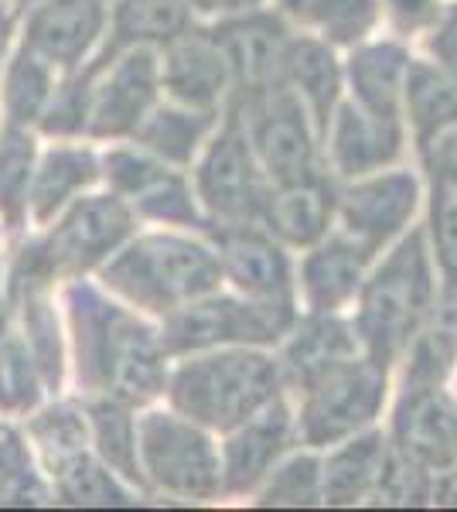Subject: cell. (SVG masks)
Returning <instances> with one entry per match:
<instances>
[{"label": "cell", "instance_id": "obj_1", "mask_svg": "<svg viewBox=\"0 0 457 512\" xmlns=\"http://www.w3.org/2000/svg\"><path fill=\"white\" fill-rule=\"evenodd\" d=\"M434 308V274L423 233H410L382 260L369 280H362L359 297V335L365 355L382 369L393 366L423 328Z\"/></svg>", "mask_w": 457, "mask_h": 512}, {"label": "cell", "instance_id": "obj_2", "mask_svg": "<svg viewBox=\"0 0 457 512\" xmlns=\"http://www.w3.org/2000/svg\"><path fill=\"white\" fill-rule=\"evenodd\" d=\"M219 280V253L171 233L137 239L103 267V284L110 291L154 315H171L181 304L215 294Z\"/></svg>", "mask_w": 457, "mask_h": 512}, {"label": "cell", "instance_id": "obj_3", "mask_svg": "<svg viewBox=\"0 0 457 512\" xmlns=\"http://www.w3.org/2000/svg\"><path fill=\"white\" fill-rule=\"evenodd\" d=\"M280 362L253 349H226L178 366L171 403L178 414L212 431H232L280 396Z\"/></svg>", "mask_w": 457, "mask_h": 512}, {"label": "cell", "instance_id": "obj_4", "mask_svg": "<svg viewBox=\"0 0 457 512\" xmlns=\"http://www.w3.org/2000/svg\"><path fill=\"white\" fill-rule=\"evenodd\" d=\"M236 117L243 120L249 147L270 185H297V181L321 175L314 120L301 96L284 79L260 93L239 96Z\"/></svg>", "mask_w": 457, "mask_h": 512}, {"label": "cell", "instance_id": "obj_5", "mask_svg": "<svg viewBox=\"0 0 457 512\" xmlns=\"http://www.w3.org/2000/svg\"><path fill=\"white\" fill-rule=\"evenodd\" d=\"M164 352L185 355L205 352L215 345H267L277 342L294 325L290 301H260V297H198L171 315H164Z\"/></svg>", "mask_w": 457, "mask_h": 512}, {"label": "cell", "instance_id": "obj_6", "mask_svg": "<svg viewBox=\"0 0 457 512\" xmlns=\"http://www.w3.org/2000/svg\"><path fill=\"white\" fill-rule=\"evenodd\" d=\"M140 472L178 499H212L222 489L219 454L209 434L185 414H147L137 424Z\"/></svg>", "mask_w": 457, "mask_h": 512}, {"label": "cell", "instance_id": "obj_7", "mask_svg": "<svg viewBox=\"0 0 457 512\" xmlns=\"http://www.w3.org/2000/svg\"><path fill=\"white\" fill-rule=\"evenodd\" d=\"M301 437L307 444H342L372 424L386 400V369L372 359H348L304 390Z\"/></svg>", "mask_w": 457, "mask_h": 512}, {"label": "cell", "instance_id": "obj_8", "mask_svg": "<svg viewBox=\"0 0 457 512\" xmlns=\"http://www.w3.org/2000/svg\"><path fill=\"white\" fill-rule=\"evenodd\" d=\"M198 198L222 226H243V222L263 219L270 178L263 175L239 117H229L226 130L212 140L198 164Z\"/></svg>", "mask_w": 457, "mask_h": 512}, {"label": "cell", "instance_id": "obj_9", "mask_svg": "<svg viewBox=\"0 0 457 512\" xmlns=\"http://www.w3.org/2000/svg\"><path fill=\"white\" fill-rule=\"evenodd\" d=\"M134 229V212L120 195H89L76 198L62 216L55 219L52 233L41 236V253L55 280H76L86 270L110 260Z\"/></svg>", "mask_w": 457, "mask_h": 512}, {"label": "cell", "instance_id": "obj_10", "mask_svg": "<svg viewBox=\"0 0 457 512\" xmlns=\"http://www.w3.org/2000/svg\"><path fill=\"white\" fill-rule=\"evenodd\" d=\"M161 89V62L147 45L103 52L89 86V134L130 137L154 110Z\"/></svg>", "mask_w": 457, "mask_h": 512}, {"label": "cell", "instance_id": "obj_11", "mask_svg": "<svg viewBox=\"0 0 457 512\" xmlns=\"http://www.w3.org/2000/svg\"><path fill=\"white\" fill-rule=\"evenodd\" d=\"M106 21V0H41L24 14L21 45L55 69L72 72L93 52Z\"/></svg>", "mask_w": 457, "mask_h": 512}, {"label": "cell", "instance_id": "obj_12", "mask_svg": "<svg viewBox=\"0 0 457 512\" xmlns=\"http://www.w3.org/2000/svg\"><path fill=\"white\" fill-rule=\"evenodd\" d=\"M396 451L427 472L457 468V407L437 383H406L393 420Z\"/></svg>", "mask_w": 457, "mask_h": 512}, {"label": "cell", "instance_id": "obj_13", "mask_svg": "<svg viewBox=\"0 0 457 512\" xmlns=\"http://www.w3.org/2000/svg\"><path fill=\"white\" fill-rule=\"evenodd\" d=\"M417 198L420 185L410 171H389L342 192L335 198V209L345 222V233L376 253L413 219Z\"/></svg>", "mask_w": 457, "mask_h": 512}, {"label": "cell", "instance_id": "obj_14", "mask_svg": "<svg viewBox=\"0 0 457 512\" xmlns=\"http://www.w3.org/2000/svg\"><path fill=\"white\" fill-rule=\"evenodd\" d=\"M212 38L226 52L239 96L260 93V89L280 82L290 35L277 14H267L260 7L246 14H232L212 31Z\"/></svg>", "mask_w": 457, "mask_h": 512}, {"label": "cell", "instance_id": "obj_15", "mask_svg": "<svg viewBox=\"0 0 457 512\" xmlns=\"http://www.w3.org/2000/svg\"><path fill=\"white\" fill-rule=\"evenodd\" d=\"M161 86L168 89L178 106L215 113L219 99L236 82H232L226 52L212 38V31H185L181 38L168 41V52L161 62Z\"/></svg>", "mask_w": 457, "mask_h": 512}, {"label": "cell", "instance_id": "obj_16", "mask_svg": "<svg viewBox=\"0 0 457 512\" xmlns=\"http://www.w3.org/2000/svg\"><path fill=\"white\" fill-rule=\"evenodd\" d=\"M164 342L144 321L120 308L103 359V393L127 403H144L164 390Z\"/></svg>", "mask_w": 457, "mask_h": 512}, {"label": "cell", "instance_id": "obj_17", "mask_svg": "<svg viewBox=\"0 0 457 512\" xmlns=\"http://www.w3.org/2000/svg\"><path fill=\"white\" fill-rule=\"evenodd\" d=\"M215 243H219L222 277H229L246 297L290 301V263L273 243V233H263L256 222L219 226Z\"/></svg>", "mask_w": 457, "mask_h": 512}, {"label": "cell", "instance_id": "obj_18", "mask_svg": "<svg viewBox=\"0 0 457 512\" xmlns=\"http://www.w3.org/2000/svg\"><path fill=\"white\" fill-rule=\"evenodd\" d=\"M328 123L331 164L345 178L376 175L403 154L400 117H379L359 103H345L331 113Z\"/></svg>", "mask_w": 457, "mask_h": 512}, {"label": "cell", "instance_id": "obj_19", "mask_svg": "<svg viewBox=\"0 0 457 512\" xmlns=\"http://www.w3.org/2000/svg\"><path fill=\"white\" fill-rule=\"evenodd\" d=\"M290 427L294 417L280 400L267 403L263 410H256L253 417L236 424L229 431L226 454H222V489L226 492H249L267 478V472L277 465V458L284 454L290 441Z\"/></svg>", "mask_w": 457, "mask_h": 512}, {"label": "cell", "instance_id": "obj_20", "mask_svg": "<svg viewBox=\"0 0 457 512\" xmlns=\"http://www.w3.org/2000/svg\"><path fill=\"white\" fill-rule=\"evenodd\" d=\"M96 178H99V161L93 151L76 144H52L35 161V175H31V188H28V222L31 226H48Z\"/></svg>", "mask_w": 457, "mask_h": 512}, {"label": "cell", "instance_id": "obj_21", "mask_svg": "<svg viewBox=\"0 0 457 512\" xmlns=\"http://www.w3.org/2000/svg\"><path fill=\"white\" fill-rule=\"evenodd\" d=\"M369 250L355 243L352 236H335L321 243L314 253H307L301 267V287L304 297L318 315H331L342 304L352 301L362 291L365 263H369Z\"/></svg>", "mask_w": 457, "mask_h": 512}, {"label": "cell", "instance_id": "obj_22", "mask_svg": "<svg viewBox=\"0 0 457 512\" xmlns=\"http://www.w3.org/2000/svg\"><path fill=\"white\" fill-rule=\"evenodd\" d=\"M355 342H359V335L345 321L314 311V318H307L290 335L284 359H280V376H284V383L311 390L321 376H328L342 362L355 359Z\"/></svg>", "mask_w": 457, "mask_h": 512}, {"label": "cell", "instance_id": "obj_23", "mask_svg": "<svg viewBox=\"0 0 457 512\" xmlns=\"http://www.w3.org/2000/svg\"><path fill=\"white\" fill-rule=\"evenodd\" d=\"M430 236L457 308V127L430 144Z\"/></svg>", "mask_w": 457, "mask_h": 512}, {"label": "cell", "instance_id": "obj_24", "mask_svg": "<svg viewBox=\"0 0 457 512\" xmlns=\"http://www.w3.org/2000/svg\"><path fill=\"white\" fill-rule=\"evenodd\" d=\"M65 311H69L72 355H76L79 383L86 390H103V359L120 308L113 301H106L93 284L76 280L65 291Z\"/></svg>", "mask_w": 457, "mask_h": 512}, {"label": "cell", "instance_id": "obj_25", "mask_svg": "<svg viewBox=\"0 0 457 512\" xmlns=\"http://www.w3.org/2000/svg\"><path fill=\"white\" fill-rule=\"evenodd\" d=\"M331 216H335V195L318 175L297 185H277L260 222H267V233L290 246H314L328 233Z\"/></svg>", "mask_w": 457, "mask_h": 512}, {"label": "cell", "instance_id": "obj_26", "mask_svg": "<svg viewBox=\"0 0 457 512\" xmlns=\"http://www.w3.org/2000/svg\"><path fill=\"white\" fill-rule=\"evenodd\" d=\"M280 79L301 96V103L307 106V113H311L314 127L328 130L338 93H342V69H338L335 55H331L328 41L290 38Z\"/></svg>", "mask_w": 457, "mask_h": 512}, {"label": "cell", "instance_id": "obj_27", "mask_svg": "<svg viewBox=\"0 0 457 512\" xmlns=\"http://www.w3.org/2000/svg\"><path fill=\"white\" fill-rule=\"evenodd\" d=\"M406 76H410V55L393 41L365 45L348 59V82H352L355 103L379 117H400Z\"/></svg>", "mask_w": 457, "mask_h": 512}, {"label": "cell", "instance_id": "obj_28", "mask_svg": "<svg viewBox=\"0 0 457 512\" xmlns=\"http://www.w3.org/2000/svg\"><path fill=\"white\" fill-rule=\"evenodd\" d=\"M389 448L379 434L348 437V441L321 465V502L328 506H355L376 495Z\"/></svg>", "mask_w": 457, "mask_h": 512}, {"label": "cell", "instance_id": "obj_29", "mask_svg": "<svg viewBox=\"0 0 457 512\" xmlns=\"http://www.w3.org/2000/svg\"><path fill=\"white\" fill-rule=\"evenodd\" d=\"M55 72L58 69L52 62H45L24 45L4 55V62H0V117H4V127H38L41 113H45L58 86Z\"/></svg>", "mask_w": 457, "mask_h": 512}, {"label": "cell", "instance_id": "obj_30", "mask_svg": "<svg viewBox=\"0 0 457 512\" xmlns=\"http://www.w3.org/2000/svg\"><path fill=\"white\" fill-rule=\"evenodd\" d=\"M191 31V0H116L106 52L168 45Z\"/></svg>", "mask_w": 457, "mask_h": 512}, {"label": "cell", "instance_id": "obj_31", "mask_svg": "<svg viewBox=\"0 0 457 512\" xmlns=\"http://www.w3.org/2000/svg\"><path fill=\"white\" fill-rule=\"evenodd\" d=\"M28 444L35 448L41 458V465L52 475H58L62 468H69L72 461L89 454V417L76 410L72 403H55V407L45 410H31L28 414Z\"/></svg>", "mask_w": 457, "mask_h": 512}, {"label": "cell", "instance_id": "obj_32", "mask_svg": "<svg viewBox=\"0 0 457 512\" xmlns=\"http://www.w3.org/2000/svg\"><path fill=\"white\" fill-rule=\"evenodd\" d=\"M403 103L423 147H430L440 134L457 127V82L444 76L437 65L410 62Z\"/></svg>", "mask_w": 457, "mask_h": 512}, {"label": "cell", "instance_id": "obj_33", "mask_svg": "<svg viewBox=\"0 0 457 512\" xmlns=\"http://www.w3.org/2000/svg\"><path fill=\"white\" fill-rule=\"evenodd\" d=\"M209 110H191V106H161L144 117L137 127V144L157 161L168 164H188L195 151L202 147L205 134L212 130Z\"/></svg>", "mask_w": 457, "mask_h": 512}, {"label": "cell", "instance_id": "obj_34", "mask_svg": "<svg viewBox=\"0 0 457 512\" xmlns=\"http://www.w3.org/2000/svg\"><path fill=\"white\" fill-rule=\"evenodd\" d=\"M14 311H18V328L31 355H35L38 373L45 379V390H58L65 373V335L58 325L52 287L14 297Z\"/></svg>", "mask_w": 457, "mask_h": 512}, {"label": "cell", "instance_id": "obj_35", "mask_svg": "<svg viewBox=\"0 0 457 512\" xmlns=\"http://www.w3.org/2000/svg\"><path fill=\"white\" fill-rule=\"evenodd\" d=\"M35 134L21 127H0V229L21 233L28 226V188L35 175Z\"/></svg>", "mask_w": 457, "mask_h": 512}, {"label": "cell", "instance_id": "obj_36", "mask_svg": "<svg viewBox=\"0 0 457 512\" xmlns=\"http://www.w3.org/2000/svg\"><path fill=\"white\" fill-rule=\"evenodd\" d=\"M89 437L96 444V454L106 468H113L116 475L130 478V482H144L137 458V424L130 417V403L116 400L106 393L103 400L89 403Z\"/></svg>", "mask_w": 457, "mask_h": 512}, {"label": "cell", "instance_id": "obj_37", "mask_svg": "<svg viewBox=\"0 0 457 512\" xmlns=\"http://www.w3.org/2000/svg\"><path fill=\"white\" fill-rule=\"evenodd\" d=\"M41 393H45V379L38 373L21 328L11 321L0 332V414L28 417L41 403Z\"/></svg>", "mask_w": 457, "mask_h": 512}, {"label": "cell", "instance_id": "obj_38", "mask_svg": "<svg viewBox=\"0 0 457 512\" xmlns=\"http://www.w3.org/2000/svg\"><path fill=\"white\" fill-rule=\"evenodd\" d=\"M45 499V478L35 468L28 437L4 424L0 427V506H38Z\"/></svg>", "mask_w": 457, "mask_h": 512}, {"label": "cell", "instance_id": "obj_39", "mask_svg": "<svg viewBox=\"0 0 457 512\" xmlns=\"http://www.w3.org/2000/svg\"><path fill=\"white\" fill-rule=\"evenodd\" d=\"M297 18L318 28L328 41L355 45L376 28L379 0H307V7Z\"/></svg>", "mask_w": 457, "mask_h": 512}, {"label": "cell", "instance_id": "obj_40", "mask_svg": "<svg viewBox=\"0 0 457 512\" xmlns=\"http://www.w3.org/2000/svg\"><path fill=\"white\" fill-rule=\"evenodd\" d=\"M52 478L55 495L69 506H127V492L116 485L113 468H106L89 454H82Z\"/></svg>", "mask_w": 457, "mask_h": 512}, {"label": "cell", "instance_id": "obj_41", "mask_svg": "<svg viewBox=\"0 0 457 512\" xmlns=\"http://www.w3.org/2000/svg\"><path fill=\"white\" fill-rule=\"evenodd\" d=\"M263 506H318L321 502V461L297 454L287 465H273L263 478Z\"/></svg>", "mask_w": 457, "mask_h": 512}, {"label": "cell", "instance_id": "obj_42", "mask_svg": "<svg viewBox=\"0 0 457 512\" xmlns=\"http://www.w3.org/2000/svg\"><path fill=\"white\" fill-rule=\"evenodd\" d=\"M89 86H93V69L76 72V76L62 79L48 99L45 113L38 120V130L48 137L69 140L89 127Z\"/></svg>", "mask_w": 457, "mask_h": 512}, {"label": "cell", "instance_id": "obj_43", "mask_svg": "<svg viewBox=\"0 0 457 512\" xmlns=\"http://www.w3.org/2000/svg\"><path fill=\"white\" fill-rule=\"evenodd\" d=\"M134 205L140 216L154 222H171V226H202V212L195 205V195L174 171L157 175L144 192L134 195Z\"/></svg>", "mask_w": 457, "mask_h": 512}, {"label": "cell", "instance_id": "obj_44", "mask_svg": "<svg viewBox=\"0 0 457 512\" xmlns=\"http://www.w3.org/2000/svg\"><path fill=\"white\" fill-rule=\"evenodd\" d=\"M406 349H410L406 383H440L457 355V332L451 318H444L434 328H420Z\"/></svg>", "mask_w": 457, "mask_h": 512}, {"label": "cell", "instance_id": "obj_45", "mask_svg": "<svg viewBox=\"0 0 457 512\" xmlns=\"http://www.w3.org/2000/svg\"><path fill=\"white\" fill-rule=\"evenodd\" d=\"M372 499L386 502V506H420V502L434 499V482H430L427 468L396 451L389 454Z\"/></svg>", "mask_w": 457, "mask_h": 512}, {"label": "cell", "instance_id": "obj_46", "mask_svg": "<svg viewBox=\"0 0 457 512\" xmlns=\"http://www.w3.org/2000/svg\"><path fill=\"white\" fill-rule=\"evenodd\" d=\"M103 168H106V178L113 181L116 195H127V198L144 192L157 175L168 171L164 161H157L154 154L144 151V147H120V151L106 154Z\"/></svg>", "mask_w": 457, "mask_h": 512}, {"label": "cell", "instance_id": "obj_47", "mask_svg": "<svg viewBox=\"0 0 457 512\" xmlns=\"http://www.w3.org/2000/svg\"><path fill=\"white\" fill-rule=\"evenodd\" d=\"M430 55L444 76L457 82V4L440 11V18L430 24Z\"/></svg>", "mask_w": 457, "mask_h": 512}, {"label": "cell", "instance_id": "obj_48", "mask_svg": "<svg viewBox=\"0 0 457 512\" xmlns=\"http://www.w3.org/2000/svg\"><path fill=\"white\" fill-rule=\"evenodd\" d=\"M389 18L396 21V28L403 31H420L430 28L440 18V0H386Z\"/></svg>", "mask_w": 457, "mask_h": 512}, {"label": "cell", "instance_id": "obj_49", "mask_svg": "<svg viewBox=\"0 0 457 512\" xmlns=\"http://www.w3.org/2000/svg\"><path fill=\"white\" fill-rule=\"evenodd\" d=\"M260 0H191V11L202 14H219V18H232V14L256 11Z\"/></svg>", "mask_w": 457, "mask_h": 512}, {"label": "cell", "instance_id": "obj_50", "mask_svg": "<svg viewBox=\"0 0 457 512\" xmlns=\"http://www.w3.org/2000/svg\"><path fill=\"white\" fill-rule=\"evenodd\" d=\"M11 311H14V301H11V287H7V274L0 270V332L11 325Z\"/></svg>", "mask_w": 457, "mask_h": 512}, {"label": "cell", "instance_id": "obj_51", "mask_svg": "<svg viewBox=\"0 0 457 512\" xmlns=\"http://www.w3.org/2000/svg\"><path fill=\"white\" fill-rule=\"evenodd\" d=\"M434 499L440 502V506H457V472L447 478L444 485H437L434 489Z\"/></svg>", "mask_w": 457, "mask_h": 512}, {"label": "cell", "instance_id": "obj_52", "mask_svg": "<svg viewBox=\"0 0 457 512\" xmlns=\"http://www.w3.org/2000/svg\"><path fill=\"white\" fill-rule=\"evenodd\" d=\"M35 4H41V0H11V11L14 14H28Z\"/></svg>", "mask_w": 457, "mask_h": 512}, {"label": "cell", "instance_id": "obj_53", "mask_svg": "<svg viewBox=\"0 0 457 512\" xmlns=\"http://www.w3.org/2000/svg\"><path fill=\"white\" fill-rule=\"evenodd\" d=\"M280 7H287L290 14H301L307 7V0H280Z\"/></svg>", "mask_w": 457, "mask_h": 512}, {"label": "cell", "instance_id": "obj_54", "mask_svg": "<svg viewBox=\"0 0 457 512\" xmlns=\"http://www.w3.org/2000/svg\"><path fill=\"white\" fill-rule=\"evenodd\" d=\"M0 7H11V0H0Z\"/></svg>", "mask_w": 457, "mask_h": 512}, {"label": "cell", "instance_id": "obj_55", "mask_svg": "<svg viewBox=\"0 0 457 512\" xmlns=\"http://www.w3.org/2000/svg\"><path fill=\"white\" fill-rule=\"evenodd\" d=\"M0 127H4V117H0Z\"/></svg>", "mask_w": 457, "mask_h": 512}, {"label": "cell", "instance_id": "obj_56", "mask_svg": "<svg viewBox=\"0 0 457 512\" xmlns=\"http://www.w3.org/2000/svg\"><path fill=\"white\" fill-rule=\"evenodd\" d=\"M0 427H4V420H0Z\"/></svg>", "mask_w": 457, "mask_h": 512}]
</instances>
